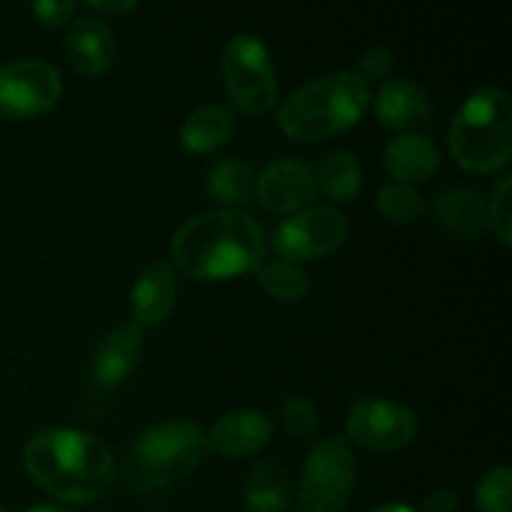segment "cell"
Listing matches in <instances>:
<instances>
[{"mask_svg":"<svg viewBox=\"0 0 512 512\" xmlns=\"http://www.w3.org/2000/svg\"><path fill=\"white\" fill-rule=\"evenodd\" d=\"M265 233L258 220L235 208L195 215L175 233V268L193 280H228L255 273L265 260Z\"/></svg>","mask_w":512,"mask_h":512,"instance_id":"1","label":"cell"},{"mask_svg":"<svg viewBox=\"0 0 512 512\" xmlns=\"http://www.w3.org/2000/svg\"><path fill=\"white\" fill-rule=\"evenodd\" d=\"M23 465L38 488L73 505L105 498L115 483L110 450L83 430L50 428L33 435L23 450Z\"/></svg>","mask_w":512,"mask_h":512,"instance_id":"2","label":"cell"},{"mask_svg":"<svg viewBox=\"0 0 512 512\" xmlns=\"http://www.w3.org/2000/svg\"><path fill=\"white\" fill-rule=\"evenodd\" d=\"M370 85L358 73H333L300 85L275 113L278 128L298 143H320L353 128L370 108Z\"/></svg>","mask_w":512,"mask_h":512,"instance_id":"3","label":"cell"},{"mask_svg":"<svg viewBox=\"0 0 512 512\" xmlns=\"http://www.w3.org/2000/svg\"><path fill=\"white\" fill-rule=\"evenodd\" d=\"M448 145L468 173H495L512 153V105L503 88L470 95L450 125Z\"/></svg>","mask_w":512,"mask_h":512,"instance_id":"4","label":"cell"},{"mask_svg":"<svg viewBox=\"0 0 512 512\" xmlns=\"http://www.w3.org/2000/svg\"><path fill=\"white\" fill-rule=\"evenodd\" d=\"M205 433L193 420H173L148 428L125 458V480L135 490H160L198 468Z\"/></svg>","mask_w":512,"mask_h":512,"instance_id":"5","label":"cell"},{"mask_svg":"<svg viewBox=\"0 0 512 512\" xmlns=\"http://www.w3.org/2000/svg\"><path fill=\"white\" fill-rule=\"evenodd\" d=\"M355 458L343 438H328L313 445L303 465L295 512H343L355 490Z\"/></svg>","mask_w":512,"mask_h":512,"instance_id":"6","label":"cell"},{"mask_svg":"<svg viewBox=\"0 0 512 512\" xmlns=\"http://www.w3.org/2000/svg\"><path fill=\"white\" fill-rule=\"evenodd\" d=\"M223 80L238 113L263 115L278 98L273 60L255 35H235L223 48Z\"/></svg>","mask_w":512,"mask_h":512,"instance_id":"7","label":"cell"},{"mask_svg":"<svg viewBox=\"0 0 512 512\" xmlns=\"http://www.w3.org/2000/svg\"><path fill=\"white\" fill-rule=\"evenodd\" d=\"M63 95L60 73L45 60L25 58L0 65V115L33 120L55 108Z\"/></svg>","mask_w":512,"mask_h":512,"instance_id":"8","label":"cell"},{"mask_svg":"<svg viewBox=\"0 0 512 512\" xmlns=\"http://www.w3.org/2000/svg\"><path fill=\"white\" fill-rule=\"evenodd\" d=\"M348 223L335 208L315 205L285 218L273 235V250L288 263H308L325 258L343 245Z\"/></svg>","mask_w":512,"mask_h":512,"instance_id":"9","label":"cell"},{"mask_svg":"<svg viewBox=\"0 0 512 512\" xmlns=\"http://www.w3.org/2000/svg\"><path fill=\"white\" fill-rule=\"evenodd\" d=\"M345 433L365 450L390 453L410 445L418 435V418L410 408L388 400H360L348 415Z\"/></svg>","mask_w":512,"mask_h":512,"instance_id":"10","label":"cell"},{"mask_svg":"<svg viewBox=\"0 0 512 512\" xmlns=\"http://www.w3.org/2000/svg\"><path fill=\"white\" fill-rule=\"evenodd\" d=\"M318 183L310 165L300 160H278L255 178V195L270 213H298L313 200Z\"/></svg>","mask_w":512,"mask_h":512,"instance_id":"11","label":"cell"},{"mask_svg":"<svg viewBox=\"0 0 512 512\" xmlns=\"http://www.w3.org/2000/svg\"><path fill=\"white\" fill-rule=\"evenodd\" d=\"M143 355V325L135 320L120 323L118 328L108 330L90 358V378L100 390H113L130 375Z\"/></svg>","mask_w":512,"mask_h":512,"instance_id":"12","label":"cell"},{"mask_svg":"<svg viewBox=\"0 0 512 512\" xmlns=\"http://www.w3.org/2000/svg\"><path fill=\"white\" fill-rule=\"evenodd\" d=\"M270 438H273V425L268 415L260 410H230L215 420L210 433L205 435V443L220 458H245L263 450Z\"/></svg>","mask_w":512,"mask_h":512,"instance_id":"13","label":"cell"},{"mask_svg":"<svg viewBox=\"0 0 512 512\" xmlns=\"http://www.w3.org/2000/svg\"><path fill=\"white\" fill-rule=\"evenodd\" d=\"M65 58L83 78L108 73L115 60V38L98 18H80L65 33Z\"/></svg>","mask_w":512,"mask_h":512,"instance_id":"14","label":"cell"},{"mask_svg":"<svg viewBox=\"0 0 512 512\" xmlns=\"http://www.w3.org/2000/svg\"><path fill=\"white\" fill-rule=\"evenodd\" d=\"M175 298H178V278L168 263L145 265L143 273L135 280L130 290V308L138 325H158L173 313Z\"/></svg>","mask_w":512,"mask_h":512,"instance_id":"15","label":"cell"},{"mask_svg":"<svg viewBox=\"0 0 512 512\" xmlns=\"http://www.w3.org/2000/svg\"><path fill=\"white\" fill-rule=\"evenodd\" d=\"M375 115L385 128L415 133L428 125L430 100L425 90L410 80H388L375 95Z\"/></svg>","mask_w":512,"mask_h":512,"instance_id":"16","label":"cell"},{"mask_svg":"<svg viewBox=\"0 0 512 512\" xmlns=\"http://www.w3.org/2000/svg\"><path fill=\"white\" fill-rule=\"evenodd\" d=\"M383 165L393 175L395 183L415 185L428 180L438 170L440 153L433 140H428L425 135L400 133L398 138L385 145Z\"/></svg>","mask_w":512,"mask_h":512,"instance_id":"17","label":"cell"},{"mask_svg":"<svg viewBox=\"0 0 512 512\" xmlns=\"http://www.w3.org/2000/svg\"><path fill=\"white\" fill-rule=\"evenodd\" d=\"M438 220L460 240H478L488 230V203L478 190H445L435 203Z\"/></svg>","mask_w":512,"mask_h":512,"instance_id":"18","label":"cell"},{"mask_svg":"<svg viewBox=\"0 0 512 512\" xmlns=\"http://www.w3.org/2000/svg\"><path fill=\"white\" fill-rule=\"evenodd\" d=\"M248 512H285L290 508L288 470L278 460H260L245 480Z\"/></svg>","mask_w":512,"mask_h":512,"instance_id":"19","label":"cell"},{"mask_svg":"<svg viewBox=\"0 0 512 512\" xmlns=\"http://www.w3.org/2000/svg\"><path fill=\"white\" fill-rule=\"evenodd\" d=\"M235 130V120L230 110L220 105H203L185 120L180 130V143L188 153L208 155L213 150L223 148Z\"/></svg>","mask_w":512,"mask_h":512,"instance_id":"20","label":"cell"},{"mask_svg":"<svg viewBox=\"0 0 512 512\" xmlns=\"http://www.w3.org/2000/svg\"><path fill=\"white\" fill-rule=\"evenodd\" d=\"M205 193L210 200L225 205V208L245 205L255 193L253 168L240 158L220 160L205 178Z\"/></svg>","mask_w":512,"mask_h":512,"instance_id":"21","label":"cell"},{"mask_svg":"<svg viewBox=\"0 0 512 512\" xmlns=\"http://www.w3.org/2000/svg\"><path fill=\"white\" fill-rule=\"evenodd\" d=\"M315 183L333 203H350L358 198L360 188H363V168L353 153L335 150V153L325 155V160L320 163Z\"/></svg>","mask_w":512,"mask_h":512,"instance_id":"22","label":"cell"},{"mask_svg":"<svg viewBox=\"0 0 512 512\" xmlns=\"http://www.w3.org/2000/svg\"><path fill=\"white\" fill-rule=\"evenodd\" d=\"M258 283L270 298L283 300V303H298L308 295L310 280L303 270L288 260H263L258 270Z\"/></svg>","mask_w":512,"mask_h":512,"instance_id":"23","label":"cell"},{"mask_svg":"<svg viewBox=\"0 0 512 512\" xmlns=\"http://www.w3.org/2000/svg\"><path fill=\"white\" fill-rule=\"evenodd\" d=\"M378 208L385 220L398 225L415 223L425 213V200L413 185L388 183L378 193Z\"/></svg>","mask_w":512,"mask_h":512,"instance_id":"24","label":"cell"},{"mask_svg":"<svg viewBox=\"0 0 512 512\" xmlns=\"http://www.w3.org/2000/svg\"><path fill=\"white\" fill-rule=\"evenodd\" d=\"M280 423L295 440H313L318 435V408L305 395H288L280 405Z\"/></svg>","mask_w":512,"mask_h":512,"instance_id":"25","label":"cell"},{"mask_svg":"<svg viewBox=\"0 0 512 512\" xmlns=\"http://www.w3.org/2000/svg\"><path fill=\"white\" fill-rule=\"evenodd\" d=\"M512 473L510 468L490 470L478 485V510L480 512H512Z\"/></svg>","mask_w":512,"mask_h":512,"instance_id":"26","label":"cell"},{"mask_svg":"<svg viewBox=\"0 0 512 512\" xmlns=\"http://www.w3.org/2000/svg\"><path fill=\"white\" fill-rule=\"evenodd\" d=\"M488 223L503 245H512V175H503L488 203Z\"/></svg>","mask_w":512,"mask_h":512,"instance_id":"27","label":"cell"},{"mask_svg":"<svg viewBox=\"0 0 512 512\" xmlns=\"http://www.w3.org/2000/svg\"><path fill=\"white\" fill-rule=\"evenodd\" d=\"M75 5L78 0H33V13L45 28H60L73 18Z\"/></svg>","mask_w":512,"mask_h":512,"instance_id":"28","label":"cell"},{"mask_svg":"<svg viewBox=\"0 0 512 512\" xmlns=\"http://www.w3.org/2000/svg\"><path fill=\"white\" fill-rule=\"evenodd\" d=\"M393 50L385 48V45H378V48H370L368 53L360 58V65H358V75L365 80V83H370V80H383L385 75L393 70Z\"/></svg>","mask_w":512,"mask_h":512,"instance_id":"29","label":"cell"},{"mask_svg":"<svg viewBox=\"0 0 512 512\" xmlns=\"http://www.w3.org/2000/svg\"><path fill=\"white\" fill-rule=\"evenodd\" d=\"M423 512H458V498L450 490H435L423 500Z\"/></svg>","mask_w":512,"mask_h":512,"instance_id":"30","label":"cell"},{"mask_svg":"<svg viewBox=\"0 0 512 512\" xmlns=\"http://www.w3.org/2000/svg\"><path fill=\"white\" fill-rule=\"evenodd\" d=\"M95 10L100 13H108V15H123L128 10H133L140 0H88Z\"/></svg>","mask_w":512,"mask_h":512,"instance_id":"31","label":"cell"},{"mask_svg":"<svg viewBox=\"0 0 512 512\" xmlns=\"http://www.w3.org/2000/svg\"><path fill=\"white\" fill-rule=\"evenodd\" d=\"M375 512H415L410 505H403V503H388V505H380Z\"/></svg>","mask_w":512,"mask_h":512,"instance_id":"32","label":"cell"},{"mask_svg":"<svg viewBox=\"0 0 512 512\" xmlns=\"http://www.w3.org/2000/svg\"><path fill=\"white\" fill-rule=\"evenodd\" d=\"M25 512H73L68 508H60V505H35V508L25 510Z\"/></svg>","mask_w":512,"mask_h":512,"instance_id":"33","label":"cell"},{"mask_svg":"<svg viewBox=\"0 0 512 512\" xmlns=\"http://www.w3.org/2000/svg\"><path fill=\"white\" fill-rule=\"evenodd\" d=\"M0 512H5V510H3V508H0Z\"/></svg>","mask_w":512,"mask_h":512,"instance_id":"34","label":"cell"}]
</instances>
